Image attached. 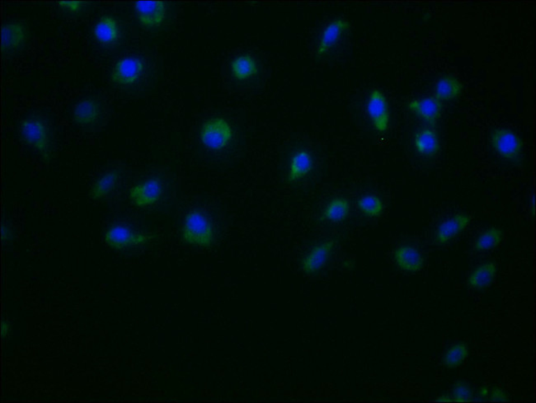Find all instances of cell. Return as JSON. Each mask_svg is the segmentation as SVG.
I'll return each instance as SVG.
<instances>
[{
    "label": "cell",
    "instance_id": "484cf974",
    "mask_svg": "<svg viewBox=\"0 0 536 403\" xmlns=\"http://www.w3.org/2000/svg\"><path fill=\"white\" fill-rule=\"evenodd\" d=\"M358 209L368 217L380 216L384 211V203L376 195H367L357 202Z\"/></svg>",
    "mask_w": 536,
    "mask_h": 403
},
{
    "label": "cell",
    "instance_id": "603a6c76",
    "mask_svg": "<svg viewBox=\"0 0 536 403\" xmlns=\"http://www.w3.org/2000/svg\"><path fill=\"white\" fill-rule=\"evenodd\" d=\"M120 173L119 171L112 170L97 180V182L93 184L91 192L89 193V197L93 200H99L107 196L116 187L117 181L119 179Z\"/></svg>",
    "mask_w": 536,
    "mask_h": 403
},
{
    "label": "cell",
    "instance_id": "8fae6325",
    "mask_svg": "<svg viewBox=\"0 0 536 403\" xmlns=\"http://www.w3.org/2000/svg\"><path fill=\"white\" fill-rule=\"evenodd\" d=\"M408 109L420 119L434 126L441 117L443 104L435 97L416 99L408 103Z\"/></svg>",
    "mask_w": 536,
    "mask_h": 403
},
{
    "label": "cell",
    "instance_id": "9a60e30c",
    "mask_svg": "<svg viewBox=\"0 0 536 403\" xmlns=\"http://www.w3.org/2000/svg\"><path fill=\"white\" fill-rule=\"evenodd\" d=\"M394 258L400 269L409 273H418L424 265V259L421 253L411 246H401L396 249Z\"/></svg>",
    "mask_w": 536,
    "mask_h": 403
},
{
    "label": "cell",
    "instance_id": "4316f807",
    "mask_svg": "<svg viewBox=\"0 0 536 403\" xmlns=\"http://www.w3.org/2000/svg\"><path fill=\"white\" fill-rule=\"evenodd\" d=\"M468 356L465 343H458L450 347L443 358V364L449 369L457 368L466 360Z\"/></svg>",
    "mask_w": 536,
    "mask_h": 403
},
{
    "label": "cell",
    "instance_id": "f546056e",
    "mask_svg": "<svg viewBox=\"0 0 536 403\" xmlns=\"http://www.w3.org/2000/svg\"><path fill=\"white\" fill-rule=\"evenodd\" d=\"M530 209H531V214L534 215H535V197H534L531 198Z\"/></svg>",
    "mask_w": 536,
    "mask_h": 403
},
{
    "label": "cell",
    "instance_id": "52a82bcc",
    "mask_svg": "<svg viewBox=\"0 0 536 403\" xmlns=\"http://www.w3.org/2000/svg\"><path fill=\"white\" fill-rule=\"evenodd\" d=\"M367 112L374 128L379 132H385L389 128L390 110L388 102L381 90H373L367 102Z\"/></svg>",
    "mask_w": 536,
    "mask_h": 403
},
{
    "label": "cell",
    "instance_id": "7402d4cb",
    "mask_svg": "<svg viewBox=\"0 0 536 403\" xmlns=\"http://www.w3.org/2000/svg\"><path fill=\"white\" fill-rule=\"evenodd\" d=\"M463 89L461 81L454 76H444L436 85L435 98L439 101H449L457 98Z\"/></svg>",
    "mask_w": 536,
    "mask_h": 403
},
{
    "label": "cell",
    "instance_id": "30bf717a",
    "mask_svg": "<svg viewBox=\"0 0 536 403\" xmlns=\"http://www.w3.org/2000/svg\"><path fill=\"white\" fill-rule=\"evenodd\" d=\"M350 26L349 22L344 19L333 20L324 29L316 50L317 56H323L330 52L339 42Z\"/></svg>",
    "mask_w": 536,
    "mask_h": 403
},
{
    "label": "cell",
    "instance_id": "2e32d148",
    "mask_svg": "<svg viewBox=\"0 0 536 403\" xmlns=\"http://www.w3.org/2000/svg\"><path fill=\"white\" fill-rule=\"evenodd\" d=\"M314 167V160L310 153L306 151H297L291 157L287 180L295 183L305 178Z\"/></svg>",
    "mask_w": 536,
    "mask_h": 403
},
{
    "label": "cell",
    "instance_id": "d6986e66",
    "mask_svg": "<svg viewBox=\"0 0 536 403\" xmlns=\"http://www.w3.org/2000/svg\"><path fill=\"white\" fill-rule=\"evenodd\" d=\"M94 36L99 43L109 45L117 42L121 37L118 22L112 16H103L94 29Z\"/></svg>",
    "mask_w": 536,
    "mask_h": 403
},
{
    "label": "cell",
    "instance_id": "e0dca14e",
    "mask_svg": "<svg viewBox=\"0 0 536 403\" xmlns=\"http://www.w3.org/2000/svg\"><path fill=\"white\" fill-rule=\"evenodd\" d=\"M414 147L420 155L434 157L440 151V143L436 131L431 128H423L414 137Z\"/></svg>",
    "mask_w": 536,
    "mask_h": 403
},
{
    "label": "cell",
    "instance_id": "ffe728a7",
    "mask_svg": "<svg viewBox=\"0 0 536 403\" xmlns=\"http://www.w3.org/2000/svg\"><path fill=\"white\" fill-rule=\"evenodd\" d=\"M497 274V266L489 261L477 267L468 276V284L473 289H484L493 284Z\"/></svg>",
    "mask_w": 536,
    "mask_h": 403
},
{
    "label": "cell",
    "instance_id": "4dcf8cb0",
    "mask_svg": "<svg viewBox=\"0 0 536 403\" xmlns=\"http://www.w3.org/2000/svg\"><path fill=\"white\" fill-rule=\"evenodd\" d=\"M8 328L7 324L6 323H3L2 332H3V337L6 336V335L8 333Z\"/></svg>",
    "mask_w": 536,
    "mask_h": 403
},
{
    "label": "cell",
    "instance_id": "ba28073f",
    "mask_svg": "<svg viewBox=\"0 0 536 403\" xmlns=\"http://www.w3.org/2000/svg\"><path fill=\"white\" fill-rule=\"evenodd\" d=\"M163 193V183L160 178H151L135 185L129 192L130 200L137 207L154 205Z\"/></svg>",
    "mask_w": 536,
    "mask_h": 403
},
{
    "label": "cell",
    "instance_id": "5bb4252c",
    "mask_svg": "<svg viewBox=\"0 0 536 403\" xmlns=\"http://www.w3.org/2000/svg\"><path fill=\"white\" fill-rule=\"evenodd\" d=\"M101 115V106L94 98H85L75 105L73 119L80 126H89L95 124Z\"/></svg>",
    "mask_w": 536,
    "mask_h": 403
},
{
    "label": "cell",
    "instance_id": "5b68a950",
    "mask_svg": "<svg viewBox=\"0 0 536 403\" xmlns=\"http://www.w3.org/2000/svg\"><path fill=\"white\" fill-rule=\"evenodd\" d=\"M151 239L148 235L138 233L125 225H114L105 234V241L116 250H123L132 246L141 245Z\"/></svg>",
    "mask_w": 536,
    "mask_h": 403
},
{
    "label": "cell",
    "instance_id": "83f0119b",
    "mask_svg": "<svg viewBox=\"0 0 536 403\" xmlns=\"http://www.w3.org/2000/svg\"><path fill=\"white\" fill-rule=\"evenodd\" d=\"M453 395L454 401L461 402H470L472 400L473 392L471 388L467 386L466 383H459L454 388Z\"/></svg>",
    "mask_w": 536,
    "mask_h": 403
},
{
    "label": "cell",
    "instance_id": "ac0fdd59",
    "mask_svg": "<svg viewBox=\"0 0 536 403\" xmlns=\"http://www.w3.org/2000/svg\"><path fill=\"white\" fill-rule=\"evenodd\" d=\"M26 39L25 26L20 22H10L2 28V52H8L20 48Z\"/></svg>",
    "mask_w": 536,
    "mask_h": 403
},
{
    "label": "cell",
    "instance_id": "7c38bea8",
    "mask_svg": "<svg viewBox=\"0 0 536 403\" xmlns=\"http://www.w3.org/2000/svg\"><path fill=\"white\" fill-rule=\"evenodd\" d=\"M335 241L330 240L314 247L301 261V267L306 274L312 275L319 273L331 255Z\"/></svg>",
    "mask_w": 536,
    "mask_h": 403
},
{
    "label": "cell",
    "instance_id": "4fadbf2b",
    "mask_svg": "<svg viewBox=\"0 0 536 403\" xmlns=\"http://www.w3.org/2000/svg\"><path fill=\"white\" fill-rule=\"evenodd\" d=\"M470 217L465 213H459L454 215L452 218L443 222L435 235V241L438 244H445L457 237L459 234L465 230L468 224L470 223Z\"/></svg>",
    "mask_w": 536,
    "mask_h": 403
},
{
    "label": "cell",
    "instance_id": "d4e9b609",
    "mask_svg": "<svg viewBox=\"0 0 536 403\" xmlns=\"http://www.w3.org/2000/svg\"><path fill=\"white\" fill-rule=\"evenodd\" d=\"M503 237V231L492 227L481 234L476 239L474 248L476 252H485L496 248L501 243Z\"/></svg>",
    "mask_w": 536,
    "mask_h": 403
},
{
    "label": "cell",
    "instance_id": "3957f363",
    "mask_svg": "<svg viewBox=\"0 0 536 403\" xmlns=\"http://www.w3.org/2000/svg\"><path fill=\"white\" fill-rule=\"evenodd\" d=\"M233 129L222 117H214L202 125L200 139L202 144L211 151H222L233 139Z\"/></svg>",
    "mask_w": 536,
    "mask_h": 403
},
{
    "label": "cell",
    "instance_id": "1f68e13d",
    "mask_svg": "<svg viewBox=\"0 0 536 403\" xmlns=\"http://www.w3.org/2000/svg\"><path fill=\"white\" fill-rule=\"evenodd\" d=\"M438 401H441V402H450V398H448V397H444V398L440 397V398H438Z\"/></svg>",
    "mask_w": 536,
    "mask_h": 403
},
{
    "label": "cell",
    "instance_id": "9c48e42d",
    "mask_svg": "<svg viewBox=\"0 0 536 403\" xmlns=\"http://www.w3.org/2000/svg\"><path fill=\"white\" fill-rule=\"evenodd\" d=\"M135 10L139 22L147 28L159 26L165 20L167 10L163 1H138Z\"/></svg>",
    "mask_w": 536,
    "mask_h": 403
},
{
    "label": "cell",
    "instance_id": "f1b7e54d",
    "mask_svg": "<svg viewBox=\"0 0 536 403\" xmlns=\"http://www.w3.org/2000/svg\"><path fill=\"white\" fill-rule=\"evenodd\" d=\"M58 6L71 13H77L86 6V2L81 1H59Z\"/></svg>",
    "mask_w": 536,
    "mask_h": 403
},
{
    "label": "cell",
    "instance_id": "277c9868",
    "mask_svg": "<svg viewBox=\"0 0 536 403\" xmlns=\"http://www.w3.org/2000/svg\"><path fill=\"white\" fill-rule=\"evenodd\" d=\"M491 146L500 157L509 161H517L521 156L523 143L513 131L499 128L490 135Z\"/></svg>",
    "mask_w": 536,
    "mask_h": 403
},
{
    "label": "cell",
    "instance_id": "cb8c5ba5",
    "mask_svg": "<svg viewBox=\"0 0 536 403\" xmlns=\"http://www.w3.org/2000/svg\"><path fill=\"white\" fill-rule=\"evenodd\" d=\"M350 203L345 198L333 199L324 210L323 218L332 222L344 221L349 216Z\"/></svg>",
    "mask_w": 536,
    "mask_h": 403
},
{
    "label": "cell",
    "instance_id": "7a4b0ae2",
    "mask_svg": "<svg viewBox=\"0 0 536 403\" xmlns=\"http://www.w3.org/2000/svg\"><path fill=\"white\" fill-rule=\"evenodd\" d=\"M20 131L22 142L38 151L45 160H47L51 135L47 124L38 117H29L21 122Z\"/></svg>",
    "mask_w": 536,
    "mask_h": 403
},
{
    "label": "cell",
    "instance_id": "8992f818",
    "mask_svg": "<svg viewBox=\"0 0 536 403\" xmlns=\"http://www.w3.org/2000/svg\"><path fill=\"white\" fill-rule=\"evenodd\" d=\"M145 64L141 59L137 57H125L121 59L112 70L111 79L112 82L119 85L133 84L141 78Z\"/></svg>",
    "mask_w": 536,
    "mask_h": 403
},
{
    "label": "cell",
    "instance_id": "6da1fadb",
    "mask_svg": "<svg viewBox=\"0 0 536 403\" xmlns=\"http://www.w3.org/2000/svg\"><path fill=\"white\" fill-rule=\"evenodd\" d=\"M214 228L208 217L201 211L188 213L182 229L183 242L192 246L210 248L214 242Z\"/></svg>",
    "mask_w": 536,
    "mask_h": 403
},
{
    "label": "cell",
    "instance_id": "44dd1931",
    "mask_svg": "<svg viewBox=\"0 0 536 403\" xmlns=\"http://www.w3.org/2000/svg\"><path fill=\"white\" fill-rule=\"evenodd\" d=\"M231 72L234 79L244 81L259 73V66L255 59L250 55H242L231 62Z\"/></svg>",
    "mask_w": 536,
    "mask_h": 403
}]
</instances>
